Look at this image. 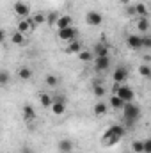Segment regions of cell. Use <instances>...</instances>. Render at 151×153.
<instances>
[{"label":"cell","mask_w":151,"mask_h":153,"mask_svg":"<svg viewBox=\"0 0 151 153\" xmlns=\"http://www.w3.org/2000/svg\"><path fill=\"white\" fill-rule=\"evenodd\" d=\"M93 53H94L96 57H105V55H109V48H107L103 43H98V45H94Z\"/></svg>","instance_id":"cell-15"},{"label":"cell","mask_w":151,"mask_h":153,"mask_svg":"<svg viewBox=\"0 0 151 153\" xmlns=\"http://www.w3.org/2000/svg\"><path fill=\"white\" fill-rule=\"evenodd\" d=\"M39 102H41L43 107H50V109H52V105H53V98H52L50 94H46V93H41Z\"/></svg>","instance_id":"cell-18"},{"label":"cell","mask_w":151,"mask_h":153,"mask_svg":"<svg viewBox=\"0 0 151 153\" xmlns=\"http://www.w3.org/2000/svg\"><path fill=\"white\" fill-rule=\"evenodd\" d=\"M139 73L142 76H146V78H151V68L148 66V64H142L141 68H139Z\"/></svg>","instance_id":"cell-26"},{"label":"cell","mask_w":151,"mask_h":153,"mask_svg":"<svg viewBox=\"0 0 151 153\" xmlns=\"http://www.w3.org/2000/svg\"><path fill=\"white\" fill-rule=\"evenodd\" d=\"M126 14H128V16H135V14H137L135 5H128V7H126Z\"/></svg>","instance_id":"cell-33"},{"label":"cell","mask_w":151,"mask_h":153,"mask_svg":"<svg viewBox=\"0 0 151 153\" xmlns=\"http://www.w3.org/2000/svg\"><path fill=\"white\" fill-rule=\"evenodd\" d=\"M7 82H9V73H7V71L4 70V71L0 73V84H2V85H5Z\"/></svg>","instance_id":"cell-30"},{"label":"cell","mask_w":151,"mask_h":153,"mask_svg":"<svg viewBox=\"0 0 151 153\" xmlns=\"http://www.w3.org/2000/svg\"><path fill=\"white\" fill-rule=\"evenodd\" d=\"M46 84L50 85V87H57V84H59V78L55 75H48L46 76Z\"/></svg>","instance_id":"cell-27"},{"label":"cell","mask_w":151,"mask_h":153,"mask_svg":"<svg viewBox=\"0 0 151 153\" xmlns=\"http://www.w3.org/2000/svg\"><path fill=\"white\" fill-rule=\"evenodd\" d=\"M36 27V23H34V18H21L20 22H18V32H21V34H29V32H32V29Z\"/></svg>","instance_id":"cell-4"},{"label":"cell","mask_w":151,"mask_h":153,"mask_svg":"<svg viewBox=\"0 0 151 153\" xmlns=\"http://www.w3.org/2000/svg\"><path fill=\"white\" fill-rule=\"evenodd\" d=\"M61 16H57V13H50L48 16H46V22H50V23H55L57 25V20H59Z\"/></svg>","instance_id":"cell-29"},{"label":"cell","mask_w":151,"mask_h":153,"mask_svg":"<svg viewBox=\"0 0 151 153\" xmlns=\"http://www.w3.org/2000/svg\"><path fill=\"white\" fill-rule=\"evenodd\" d=\"M80 52H82V45H80L76 39L68 43V46H66V53H80Z\"/></svg>","instance_id":"cell-16"},{"label":"cell","mask_w":151,"mask_h":153,"mask_svg":"<svg viewBox=\"0 0 151 153\" xmlns=\"http://www.w3.org/2000/svg\"><path fill=\"white\" fill-rule=\"evenodd\" d=\"M52 112L55 116H62L66 112V100L62 96H55L53 98V105H52Z\"/></svg>","instance_id":"cell-5"},{"label":"cell","mask_w":151,"mask_h":153,"mask_svg":"<svg viewBox=\"0 0 151 153\" xmlns=\"http://www.w3.org/2000/svg\"><path fill=\"white\" fill-rule=\"evenodd\" d=\"M121 2H123V4H128V2H130V0H121Z\"/></svg>","instance_id":"cell-35"},{"label":"cell","mask_w":151,"mask_h":153,"mask_svg":"<svg viewBox=\"0 0 151 153\" xmlns=\"http://www.w3.org/2000/svg\"><path fill=\"white\" fill-rule=\"evenodd\" d=\"M57 148H59L61 153H71V150H73V141L71 139H62V141H59Z\"/></svg>","instance_id":"cell-13"},{"label":"cell","mask_w":151,"mask_h":153,"mask_svg":"<svg viewBox=\"0 0 151 153\" xmlns=\"http://www.w3.org/2000/svg\"><path fill=\"white\" fill-rule=\"evenodd\" d=\"M132 150H133V153H144V141H133Z\"/></svg>","instance_id":"cell-23"},{"label":"cell","mask_w":151,"mask_h":153,"mask_svg":"<svg viewBox=\"0 0 151 153\" xmlns=\"http://www.w3.org/2000/svg\"><path fill=\"white\" fill-rule=\"evenodd\" d=\"M114 94L121 96V98L124 100V103H132V102H133V98H135L133 89H132V87H128V85H115V87H114Z\"/></svg>","instance_id":"cell-3"},{"label":"cell","mask_w":151,"mask_h":153,"mask_svg":"<svg viewBox=\"0 0 151 153\" xmlns=\"http://www.w3.org/2000/svg\"><path fill=\"white\" fill-rule=\"evenodd\" d=\"M144 153H151V139L144 141Z\"/></svg>","instance_id":"cell-34"},{"label":"cell","mask_w":151,"mask_h":153,"mask_svg":"<svg viewBox=\"0 0 151 153\" xmlns=\"http://www.w3.org/2000/svg\"><path fill=\"white\" fill-rule=\"evenodd\" d=\"M142 43H144L146 48H151V36H144L142 34Z\"/></svg>","instance_id":"cell-32"},{"label":"cell","mask_w":151,"mask_h":153,"mask_svg":"<svg viewBox=\"0 0 151 153\" xmlns=\"http://www.w3.org/2000/svg\"><path fill=\"white\" fill-rule=\"evenodd\" d=\"M78 59L84 61V62H89V61H93V53L87 52V50H82V52L78 53Z\"/></svg>","instance_id":"cell-25"},{"label":"cell","mask_w":151,"mask_h":153,"mask_svg":"<svg viewBox=\"0 0 151 153\" xmlns=\"http://www.w3.org/2000/svg\"><path fill=\"white\" fill-rule=\"evenodd\" d=\"M94 94H96V96H103V94H105V87L96 84V85H94Z\"/></svg>","instance_id":"cell-31"},{"label":"cell","mask_w":151,"mask_h":153,"mask_svg":"<svg viewBox=\"0 0 151 153\" xmlns=\"http://www.w3.org/2000/svg\"><path fill=\"white\" fill-rule=\"evenodd\" d=\"M126 45H128V48H132V50H141V48H144L142 36H139V34H130V36L126 38Z\"/></svg>","instance_id":"cell-7"},{"label":"cell","mask_w":151,"mask_h":153,"mask_svg":"<svg viewBox=\"0 0 151 153\" xmlns=\"http://www.w3.org/2000/svg\"><path fill=\"white\" fill-rule=\"evenodd\" d=\"M76 34H78V32H76L75 27H68V29H61L57 36H59V39H62V41H68V43H70V41H75Z\"/></svg>","instance_id":"cell-8"},{"label":"cell","mask_w":151,"mask_h":153,"mask_svg":"<svg viewBox=\"0 0 151 153\" xmlns=\"http://www.w3.org/2000/svg\"><path fill=\"white\" fill-rule=\"evenodd\" d=\"M123 116H124V121L128 126H132L133 123H137V119L141 117V109L132 102V103H126L123 107Z\"/></svg>","instance_id":"cell-2"},{"label":"cell","mask_w":151,"mask_h":153,"mask_svg":"<svg viewBox=\"0 0 151 153\" xmlns=\"http://www.w3.org/2000/svg\"><path fill=\"white\" fill-rule=\"evenodd\" d=\"M14 13H16L20 18H29V14H30V5L25 4V2H16V4H14Z\"/></svg>","instance_id":"cell-9"},{"label":"cell","mask_w":151,"mask_h":153,"mask_svg":"<svg viewBox=\"0 0 151 153\" xmlns=\"http://www.w3.org/2000/svg\"><path fill=\"white\" fill-rule=\"evenodd\" d=\"M110 105H112L114 109H123L126 103H124V100H123L121 96H117V94H112V98H110Z\"/></svg>","instance_id":"cell-19"},{"label":"cell","mask_w":151,"mask_h":153,"mask_svg":"<svg viewBox=\"0 0 151 153\" xmlns=\"http://www.w3.org/2000/svg\"><path fill=\"white\" fill-rule=\"evenodd\" d=\"M109 66H110L109 55H105V57H96V61H94V70H96V71H105V70H109Z\"/></svg>","instance_id":"cell-10"},{"label":"cell","mask_w":151,"mask_h":153,"mask_svg":"<svg viewBox=\"0 0 151 153\" xmlns=\"http://www.w3.org/2000/svg\"><path fill=\"white\" fill-rule=\"evenodd\" d=\"M137 29H139L142 34H146V32L150 30V20H148V16H146V18H139V20H137Z\"/></svg>","instance_id":"cell-17"},{"label":"cell","mask_w":151,"mask_h":153,"mask_svg":"<svg viewBox=\"0 0 151 153\" xmlns=\"http://www.w3.org/2000/svg\"><path fill=\"white\" fill-rule=\"evenodd\" d=\"M107 103H103V102H100V103H96L94 105V114L96 116H105L107 114Z\"/></svg>","instance_id":"cell-20"},{"label":"cell","mask_w":151,"mask_h":153,"mask_svg":"<svg viewBox=\"0 0 151 153\" xmlns=\"http://www.w3.org/2000/svg\"><path fill=\"white\" fill-rule=\"evenodd\" d=\"M85 22H87L91 27H100L101 22H103V16H101V13H98V11H89V13L85 14Z\"/></svg>","instance_id":"cell-6"},{"label":"cell","mask_w":151,"mask_h":153,"mask_svg":"<svg viewBox=\"0 0 151 153\" xmlns=\"http://www.w3.org/2000/svg\"><path fill=\"white\" fill-rule=\"evenodd\" d=\"M124 134H126V130H124L123 125H112V126H109V128L105 130V134H103V143L109 144V146H114V144H117V143L123 139Z\"/></svg>","instance_id":"cell-1"},{"label":"cell","mask_w":151,"mask_h":153,"mask_svg":"<svg viewBox=\"0 0 151 153\" xmlns=\"http://www.w3.org/2000/svg\"><path fill=\"white\" fill-rule=\"evenodd\" d=\"M68 27H73V18H71L70 14H64V16H61V18L57 20V30L68 29Z\"/></svg>","instance_id":"cell-12"},{"label":"cell","mask_w":151,"mask_h":153,"mask_svg":"<svg viewBox=\"0 0 151 153\" xmlns=\"http://www.w3.org/2000/svg\"><path fill=\"white\" fill-rule=\"evenodd\" d=\"M135 11H137V14H139L141 18H146V16H148V9H146L144 4H135Z\"/></svg>","instance_id":"cell-24"},{"label":"cell","mask_w":151,"mask_h":153,"mask_svg":"<svg viewBox=\"0 0 151 153\" xmlns=\"http://www.w3.org/2000/svg\"><path fill=\"white\" fill-rule=\"evenodd\" d=\"M44 22H46V16H44V14L38 13V14L34 16V23H36V25H41V23H44Z\"/></svg>","instance_id":"cell-28"},{"label":"cell","mask_w":151,"mask_h":153,"mask_svg":"<svg viewBox=\"0 0 151 153\" xmlns=\"http://www.w3.org/2000/svg\"><path fill=\"white\" fill-rule=\"evenodd\" d=\"M21 112H23V119H25V121H34V119H36V111H34V107L29 105V103L23 105Z\"/></svg>","instance_id":"cell-14"},{"label":"cell","mask_w":151,"mask_h":153,"mask_svg":"<svg viewBox=\"0 0 151 153\" xmlns=\"http://www.w3.org/2000/svg\"><path fill=\"white\" fill-rule=\"evenodd\" d=\"M126 78H128V68H124V66H117V68L114 70V82L121 84V82H124Z\"/></svg>","instance_id":"cell-11"},{"label":"cell","mask_w":151,"mask_h":153,"mask_svg":"<svg viewBox=\"0 0 151 153\" xmlns=\"http://www.w3.org/2000/svg\"><path fill=\"white\" fill-rule=\"evenodd\" d=\"M18 76H20V78H21V80H29V78H30V76H32V70H30V68H27V66H25V68H21V70H20V71H18Z\"/></svg>","instance_id":"cell-22"},{"label":"cell","mask_w":151,"mask_h":153,"mask_svg":"<svg viewBox=\"0 0 151 153\" xmlns=\"http://www.w3.org/2000/svg\"><path fill=\"white\" fill-rule=\"evenodd\" d=\"M124 153H130V152H124Z\"/></svg>","instance_id":"cell-36"},{"label":"cell","mask_w":151,"mask_h":153,"mask_svg":"<svg viewBox=\"0 0 151 153\" xmlns=\"http://www.w3.org/2000/svg\"><path fill=\"white\" fill-rule=\"evenodd\" d=\"M11 41H13L14 45H23V43H25V34H21V32L16 30V32L11 36Z\"/></svg>","instance_id":"cell-21"}]
</instances>
